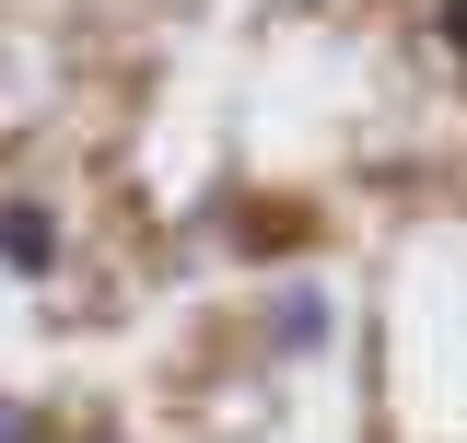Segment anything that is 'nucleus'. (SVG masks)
Returning <instances> with one entry per match:
<instances>
[{
    "instance_id": "f257e3e1",
    "label": "nucleus",
    "mask_w": 467,
    "mask_h": 443,
    "mask_svg": "<svg viewBox=\"0 0 467 443\" xmlns=\"http://www.w3.org/2000/svg\"><path fill=\"white\" fill-rule=\"evenodd\" d=\"M0 269H24V280L58 269V222L36 211V199H12V211H0Z\"/></svg>"
},
{
    "instance_id": "f03ea898",
    "label": "nucleus",
    "mask_w": 467,
    "mask_h": 443,
    "mask_svg": "<svg viewBox=\"0 0 467 443\" xmlns=\"http://www.w3.org/2000/svg\"><path fill=\"white\" fill-rule=\"evenodd\" d=\"M281 350H292V362L327 350V304H316V292H281Z\"/></svg>"
},
{
    "instance_id": "7ed1b4c3",
    "label": "nucleus",
    "mask_w": 467,
    "mask_h": 443,
    "mask_svg": "<svg viewBox=\"0 0 467 443\" xmlns=\"http://www.w3.org/2000/svg\"><path fill=\"white\" fill-rule=\"evenodd\" d=\"M0 443H36V408L24 397H0Z\"/></svg>"
},
{
    "instance_id": "20e7f679",
    "label": "nucleus",
    "mask_w": 467,
    "mask_h": 443,
    "mask_svg": "<svg viewBox=\"0 0 467 443\" xmlns=\"http://www.w3.org/2000/svg\"><path fill=\"white\" fill-rule=\"evenodd\" d=\"M432 24H444V47L467 58V0H444V12H432Z\"/></svg>"
}]
</instances>
